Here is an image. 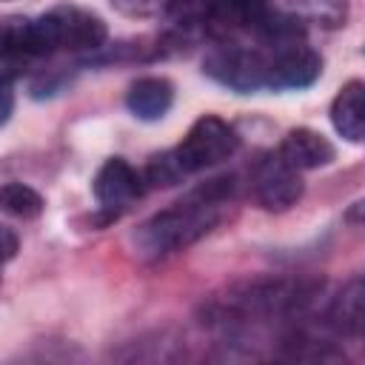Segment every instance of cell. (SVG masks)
<instances>
[{
    "label": "cell",
    "instance_id": "1",
    "mask_svg": "<svg viewBox=\"0 0 365 365\" xmlns=\"http://www.w3.org/2000/svg\"><path fill=\"white\" fill-rule=\"evenodd\" d=\"M228 191H231V180H211L208 188H200L188 200L145 220L134 237L140 254L165 257L197 242L220 220V202L225 200Z\"/></svg>",
    "mask_w": 365,
    "mask_h": 365
},
{
    "label": "cell",
    "instance_id": "2",
    "mask_svg": "<svg viewBox=\"0 0 365 365\" xmlns=\"http://www.w3.org/2000/svg\"><path fill=\"white\" fill-rule=\"evenodd\" d=\"M34 31H37L40 46L46 48V54H51L57 48H68V51L100 48L108 37L106 23L94 11H86V9H77V6L51 9L48 14L34 20Z\"/></svg>",
    "mask_w": 365,
    "mask_h": 365
},
{
    "label": "cell",
    "instance_id": "3",
    "mask_svg": "<svg viewBox=\"0 0 365 365\" xmlns=\"http://www.w3.org/2000/svg\"><path fill=\"white\" fill-rule=\"evenodd\" d=\"M237 143L240 140L228 123H222L214 114H205L188 128V134L182 137V143L171 154H174L180 171L191 174V171H202L208 165L228 160L237 151Z\"/></svg>",
    "mask_w": 365,
    "mask_h": 365
},
{
    "label": "cell",
    "instance_id": "4",
    "mask_svg": "<svg viewBox=\"0 0 365 365\" xmlns=\"http://www.w3.org/2000/svg\"><path fill=\"white\" fill-rule=\"evenodd\" d=\"M205 71L217 77L222 86H231L242 94L257 91L268 80V60L259 51L242 48V46H220L205 57Z\"/></svg>",
    "mask_w": 365,
    "mask_h": 365
},
{
    "label": "cell",
    "instance_id": "5",
    "mask_svg": "<svg viewBox=\"0 0 365 365\" xmlns=\"http://www.w3.org/2000/svg\"><path fill=\"white\" fill-rule=\"evenodd\" d=\"M254 194L262 208L285 211L302 197L299 168H294L279 151L265 154L254 168Z\"/></svg>",
    "mask_w": 365,
    "mask_h": 365
},
{
    "label": "cell",
    "instance_id": "6",
    "mask_svg": "<svg viewBox=\"0 0 365 365\" xmlns=\"http://www.w3.org/2000/svg\"><path fill=\"white\" fill-rule=\"evenodd\" d=\"M37 57H46V48L34 31V20H6L0 26V80L11 83Z\"/></svg>",
    "mask_w": 365,
    "mask_h": 365
},
{
    "label": "cell",
    "instance_id": "7",
    "mask_svg": "<svg viewBox=\"0 0 365 365\" xmlns=\"http://www.w3.org/2000/svg\"><path fill=\"white\" fill-rule=\"evenodd\" d=\"M322 71V57L302 46V43H288L277 48V54L268 60V80L265 86L274 88H305L311 86Z\"/></svg>",
    "mask_w": 365,
    "mask_h": 365
},
{
    "label": "cell",
    "instance_id": "8",
    "mask_svg": "<svg viewBox=\"0 0 365 365\" xmlns=\"http://www.w3.org/2000/svg\"><path fill=\"white\" fill-rule=\"evenodd\" d=\"M140 182H143L140 174L125 160L111 157V160L103 163V168L94 177V197L103 208L117 211V208L131 205L140 197V191H143Z\"/></svg>",
    "mask_w": 365,
    "mask_h": 365
},
{
    "label": "cell",
    "instance_id": "9",
    "mask_svg": "<svg viewBox=\"0 0 365 365\" xmlns=\"http://www.w3.org/2000/svg\"><path fill=\"white\" fill-rule=\"evenodd\" d=\"M279 154L294 168H319V165H328L334 160V145L319 131L294 128V131L285 134V140L279 145Z\"/></svg>",
    "mask_w": 365,
    "mask_h": 365
},
{
    "label": "cell",
    "instance_id": "10",
    "mask_svg": "<svg viewBox=\"0 0 365 365\" xmlns=\"http://www.w3.org/2000/svg\"><path fill=\"white\" fill-rule=\"evenodd\" d=\"M331 123L351 143H359L365 137V86L359 80L342 86L331 106Z\"/></svg>",
    "mask_w": 365,
    "mask_h": 365
},
{
    "label": "cell",
    "instance_id": "11",
    "mask_svg": "<svg viewBox=\"0 0 365 365\" xmlns=\"http://www.w3.org/2000/svg\"><path fill=\"white\" fill-rule=\"evenodd\" d=\"M174 103V88L165 77H143L131 83L125 94V106L140 120H160Z\"/></svg>",
    "mask_w": 365,
    "mask_h": 365
},
{
    "label": "cell",
    "instance_id": "12",
    "mask_svg": "<svg viewBox=\"0 0 365 365\" xmlns=\"http://www.w3.org/2000/svg\"><path fill=\"white\" fill-rule=\"evenodd\" d=\"M362 299H365V291H362V279L354 277L342 291L339 297L334 299L331 305V325L339 331V334H348V336H356L362 331Z\"/></svg>",
    "mask_w": 365,
    "mask_h": 365
},
{
    "label": "cell",
    "instance_id": "13",
    "mask_svg": "<svg viewBox=\"0 0 365 365\" xmlns=\"http://www.w3.org/2000/svg\"><path fill=\"white\" fill-rule=\"evenodd\" d=\"M0 208L11 217H20V220H31L43 211V197L31 188V185H23V182H6L0 185Z\"/></svg>",
    "mask_w": 365,
    "mask_h": 365
},
{
    "label": "cell",
    "instance_id": "14",
    "mask_svg": "<svg viewBox=\"0 0 365 365\" xmlns=\"http://www.w3.org/2000/svg\"><path fill=\"white\" fill-rule=\"evenodd\" d=\"M168 17L182 29H197L214 23L217 0H168L165 3Z\"/></svg>",
    "mask_w": 365,
    "mask_h": 365
},
{
    "label": "cell",
    "instance_id": "15",
    "mask_svg": "<svg viewBox=\"0 0 365 365\" xmlns=\"http://www.w3.org/2000/svg\"><path fill=\"white\" fill-rule=\"evenodd\" d=\"M297 14L325 29H336L348 17V3L345 0H297Z\"/></svg>",
    "mask_w": 365,
    "mask_h": 365
},
{
    "label": "cell",
    "instance_id": "16",
    "mask_svg": "<svg viewBox=\"0 0 365 365\" xmlns=\"http://www.w3.org/2000/svg\"><path fill=\"white\" fill-rule=\"evenodd\" d=\"M182 177L174 154H163V157H154L151 165H148V180L154 185H174L177 180Z\"/></svg>",
    "mask_w": 365,
    "mask_h": 365
},
{
    "label": "cell",
    "instance_id": "17",
    "mask_svg": "<svg viewBox=\"0 0 365 365\" xmlns=\"http://www.w3.org/2000/svg\"><path fill=\"white\" fill-rule=\"evenodd\" d=\"M111 3L125 14H148L160 9V3H168V0H111Z\"/></svg>",
    "mask_w": 365,
    "mask_h": 365
},
{
    "label": "cell",
    "instance_id": "18",
    "mask_svg": "<svg viewBox=\"0 0 365 365\" xmlns=\"http://www.w3.org/2000/svg\"><path fill=\"white\" fill-rule=\"evenodd\" d=\"M17 248H20V240H17V234H14L9 225H0V262L11 259V257L17 254Z\"/></svg>",
    "mask_w": 365,
    "mask_h": 365
},
{
    "label": "cell",
    "instance_id": "19",
    "mask_svg": "<svg viewBox=\"0 0 365 365\" xmlns=\"http://www.w3.org/2000/svg\"><path fill=\"white\" fill-rule=\"evenodd\" d=\"M11 108H14V94H11V83H3V80H0V125H3L6 120H9Z\"/></svg>",
    "mask_w": 365,
    "mask_h": 365
}]
</instances>
